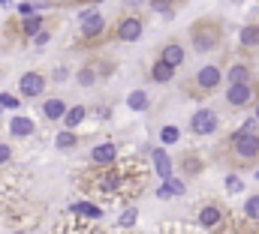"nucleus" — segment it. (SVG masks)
<instances>
[{
	"instance_id": "1",
	"label": "nucleus",
	"mask_w": 259,
	"mask_h": 234,
	"mask_svg": "<svg viewBox=\"0 0 259 234\" xmlns=\"http://www.w3.org/2000/svg\"><path fill=\"white\" fill-rule=\"evenodd\" d=\"M84 189L133 198L139 189H145V168L139 165V159H118L115 165L100 168L91 177V183H84Z\"/></svg>"
},
{
	"instance_id": "2",
	"label": "nucleus",
	"mask_w": 259,
	"mask_h": 234,
	"mask_svg": "<svg viewBox=\"0 0 259 234\" xmlns=\"http://www.w3.org/2000/svg\"><path fill=\"white\" fill-rule=\"evenodd\" d=\"M217 159L229 168V171H250L259 165V132H229L220 147H217Z\"/></svg>"
},
{
	"instance_id": "3",
	"label": "nucleus",
	"mask_w": 259,
	"mask_h": 234,
	"mask_svg": "<svg viewBox=\"0 0 259 234\" xmlns=\"http://www.w3.org/2000/svg\"><path fill=\"white\" fill-rule=\"evenodd\" d=\"M187 39L196 54H214L226 42V21L220 15H202V18L190 21Z\"/></svg>"
},
{
	"instance_id": "4",
	"label": "nucleus",
	"mask_w": 259,
	"mask_h": 234,
	"mask_svg": "<svg viewBox=\"0 0 259 234\" xmlns=\"http://www.w3.org/2000/svg\"><path fill=\"white\" fill-rule=\"evenodd\" d=\"M223 84H226V57L202 63L193 75H187V81L181 84V90H184L190 99H208V96H214Z\"/></svg>"
},
{
	"instance_id": "5",
	"label": "nucleus",
	"mask_w": 259,
	"mask_h": 234,
	"mask_svg": "<svg viewBox=\"0 0 259 234\" xmlns=\"http://www.w3.org/2000/svg\"><path fill=\"white\" fill-rule=\"evenodd\" d=\"M259 96V84H223V102L229 111H247L253 108Z\"/></svg>"
},
{
	"instance_id": "6",
	"label": "nucleus",
	"mask_w": 259,
	"mask_h": 234,
	"mask_svg": "<svg viewBox=\"0 0 259 234\" xmlns=\"http://www.w3.org/2000/svg\"><path fill=\"white\" fill-rule=\"evenodd\" d=\"M142 33H145V18L139 12H121L115 18V24H112L109 39H115V42H136V39H142Z\"/></svg>"
},
{
	"instance_id": "7",
	"label": "nucleus",
	"mask_w": 259,
	"mask_h": 234,
	"mask_svg": "<svg viewBox=\"0 0 259 234\" xmlns=\"http://www.w3.org/2000/svg\"><path fill=\"white\" fill-rule=\"evenodd\" d=\"M109 21H106V15L103 12H97V9H88V12H81V42L84 45H100V42H106L109 39Z\"/></svg>"
},
{
	"instance_id": "8",
	"label": "nucleus",
	"mask_w": 259,
	"mask_h": 234,
	"mask_svg": "<svg viewBox=\"0 0 259 234\" xmlns=\"http://www.w3.org/2000/svg\"><path fill=\"white\" fill-rule=\"evenodd\" d=\"M217 129H220V114H217L214 108H199V111L190 117V135L205 138V135H214Z\"/></svg>"
},
{
	"instance_id": "9",
	"label": "nucleus",
	"mask_w": 259,
	"mask_h": 234,
	"mask_svg": "<svg viewBox=\"0 0 259 234\" xmlns=\"http://www.w3.org/2000/svg\"><path fill=\"white\" fill-rule=\"evenodd\" d=\"M256 81V69L250 60H232L226 66V84H253Z\"/></svg>"
},
{
	"instance_id": "10",
	"label": "nucleus",
	"mask_w": 259,
	"mask_h": 234,
	"mask_svg": "<svg viewBox=\"0 0 259 234\" xmlns=\"http://www.w3.org/2000/svg\"><path fill=\"white\" fill-rule=\"evenodd\" d=\"M223 216H226V210H223L217 201H208V204H202V207H199V213H196V222H199L202 228H211V231H217V228L223 225Z\"/></svg>"
},
{
	"instance_id": "11",
	"label": "nucleus",
	"mask_w": 259,
	"mask_h": 234,
	"mask_svg": "<svg viewBox=\"0 0 259 234\" xmlns=\"http://www.w3.org/2000/svg\"><path fill=\"white\" fill-rule=\"evenodd\" d=\"M157 60H163V63H169V66H181L184 60H187V48L178 42V39H166L160 48H157Z\"/></svg>"
},
{
	"instance_id": "12",
	"label": "nucleus",
	"mask_w": 259,
	"mask_h": 234,
	"mask_svg": "<svg viewBox=\"0 0 259 234\" xmlns=\"http://www.w3.org/2000/svg\"><path fill=\"white\" fill-rule=\"evenodd\" d=\"M118 159H121L118 156V144H112V141H103V144H97L91 150V165H97V168H109Z\"/></svg>"
},
{
	"instance_id": "13",
	"label": "nucleus",
	"mask_w": 259,
	"mask_h": 234,
	"mask_svg": "<svg viewBox=\"0 0 259 234\" xmlns=\"http://www.w3.org/2000/svg\"><path fill=\"white\" fill-rule=\"evenodd\" d=\"M18 90H21V96H27V99L42 96V90H46V75H39V72H24V75L18 78Z\"/></svg>"
},
{
	"instance_id": "14",
	"label": "nucleus",
	"mask_w": 259,
	"mask_h": 234,
	"mask_svg": "<svg viewBox=\"0 0 259 234\" xmlns=\"http://www.w3.org/2000/svg\"><path fill=\"white\" fill-rule=\"evenodd\" d=\"M238 48H241V54H256L259 51V24H244L241 27V33H238Z\"/></svg>"
},
{
	"instance_id": "15",
	"label": "nucleus",
	"mask_w": 259,
	"mask_h": 234,
	"mask_svg": "<svg viewBox=\"0 0 259 234\" xmlns=\"http://www.w3.org/2000/svg\"><path fill=\"white\" fill-rule=\"evenodd\" d=\"M175 75H178V69L169 66V63H163V60H154L151 69H148V78L157 81V84H169V81H175Z\"/></svg>"
},
{
	"instance_id": "16",
	"label": "nucleus",
	"mask_w": 259,
	"mask_h": 234,
	"mask_svg": "<svg viewBox=\"0 0 259 234\" xmlns=\"http://www.w3.org/2000/svg\"><path fill=\"white\" fill-rule=\"evenodd\" d=\"M184 192H187L184 180H178L175 174L169 177V180H163V183H160V189H157V195H160V198H181Z\"/></svg>"
},
{
	"instance_id": "17",
	"label": "nucleus",
	"mask_w": 259,
	"mask_h": 234,
	"mask_svg": "<svg viewBox=\"0 0 259 234\" xmlns=\"http://www.w3.org/2000/svg\"><path fill=\"white\" fill-rule=\"evenodd\" d=\"M151 153H154V165H157V174L163 177V180H169V177H172V159H169V153H166L163 147H154Z\"/></svg>"
},
{
	"instance_id": "18",
	"label": "nucleus",
	"mask_w": 259,
	"mask_h": 234,
	"mask_svg": "<svg viewBox=\"0 0 259 234\" xmlns=\"http://www.w3.org/2000/svg\"><path fill=\"white\" fill-rule=\"evenodd\" d=\"M33 120L30 117H12L9 120V132L15 135V138H27V135H33Z\"/></svg>"
},
{
	"instance_id": "19",
	"label": "nucleus",
	"mask_w": 259,
	"mask_h": 234,
	"mask_svg": "<svg viewBox=\"0 0 259 234\" xmlns=\"http://www.w3.org/2000/svg\"><path fill=\"white\" fill-rule=\"evenodd\" d=\"M42 114H46V120H64V114H66V102L64 99H46L42 102Z\"/></svg>"
},
{
	"instance_id": "20",
	"label": "nucleus",
	"mask_w": 259,
	"mask_h": 234,
	"mask_svg": "<svg viewBox=\"0 0 259 234\" xmlns=\"http://www.w3.org/2000/svg\"><path fill=\"white\" fill-rule=\"evenodd\" d=\"M84 117H88V108L84 105H72V108H66V114H64V126L69 132H75V126H81Z\"/></svg>"
},
{
	"instance_id": "21",
	"label": "nucleus",
	"mask_w": 259,
	"mask_h": 234,
	"mask_svg": "<svg viewBox=\"0 0 259 234\" xmlns=\"http://www.w3.org/2000/svg\"><path fill=\"white\" fill-rule=\"evenodd\" d=\"M97 78H100V72H97V66H94V63H88V66H81V69L75 72V81H78L81 87H94V84H97Z\"/></svg>"
},
{
	"instance_id": "22",
	"label": "nucleus",
	"mask_w": 259,
	"mask_h": 234,
	"mask_svg": "<svg viewBox=\"0 0 259 234\" xmlns=\"http://www.w3.org/2000/svg\"><path fill=\"white\" fill-rule=\"evenodd\" d=\"M55 147H58V150H75V147H78V135H75V132H69V129H64V132H58V135H55Z\"/></svg>"
},
{
	"instance_id": "23",
	"label": "nucleus",
	"mask_w": 259,
	"mask_h": 234,
	"mask_svg": "<svg viewBox=\"0 0 259 234\" xmlns=\"http://www.w3.org/2000/svg\"><path fill=\"white\" fill-rule=\"evenodd\" d=\"M69 210L78 213V216H84V219H100V216H103V210H100L97 204H88V201H75Z\"/></svg>"
},
{
	"instance_id": "24",
	"label": "nucleus",
	"mask_w": 259,
	"mask_h": 234,
	"mask_svg": "<svg viewBox=\"0 0 259 234\" xmlns=\"http://www.w3.org/2000/svg\"><path fill=\"white\" fill-rule=\"evenodd\" d=\"M241 213H244V219H247V222H256V225H259V195H247V198H244Z\"/></svg>"
},
{
	"instance_id": "25",
	"label": "nucleus",
	"mask_w": 259,
	"mask_h": 234,
	"mask_svg": "<svg viewBox=\"0 0 259 234\" xmlns=\"http://www.w3.org/2000/svg\"><path fill=\"white\" fill-rule=\"evenodd\" d=\"M21 30H24V36H36V33L42 30V15L36 12V15L24 18V21H21Z\"/></svg>"
},
{
	"instance_id": "26",
	"label": "nucleus",
	"mask_w": 259,
	"mask_h": 234,
	"mask_svg": "<svg viewBox=\"0 0 259 234\" xmlns=\"http://www.w3.org/2000/svg\"><path fill=\"white\" fill-rule=\"evenodd\" d=\"M127 102H130L133 111H145V108H148V93H145V90H133Z\"/></svg>"
},
{
	"instance_id": "27",
	"label": "nucleus",
	"mask_w": 259,
	"mask_h": 234,
	"mask_svg": "<svg viewBox=\"0 0 259 234\" xmlns=\"http://www.w3.org/2000/svg\"><path fill=\"white\" fill-rule=\"evenodd\" d=\"M136 219H139V210H136V207H127V210L118 216V225H121V228H133Z\"/></svg>"
},
{
	"instance_id": "28",
	"label": "nucleus",
	"mask_w": 259,
	"mask_h": 234,
	"mask_svg": "<svg viewBox=\"0 0 259 234\" xmlns=\"http://www.w3.org/2000/svg\"><path fill=\"white\" fill-rule=\"evenodd\" d=\"M148 6H151L154 12H166V15L175 12V0H148Z\"/></svg>"
},
{
	"instance_id": "29",
	"label": "nucleus",
	"mask_w": 259,
	"mask_h": 234,
	"mask_svg": "<svg viewBox=\"0 0 259 234\" xmlns=\"http://www.w3.org/2000/svg\"><path fill=\"white\" fill-rule=\"evenodd\" d=\"M178 138H181V132H178L175 126H163V129H160V141H163V144H175Z\"/></svg>"
},
{
	"instance_id": "30",
	"label": "nucleus",
	"mask_w": 259,
	"mask_h": 234,
	"mask_svg": "<svg viewBox=\"0 0 259 234\" xmlns=\"http://www.w3.org/2000/svg\"><path fill=\"white\" fill-rule=\"evenodd\" d=\"M21 102H18V96H12V93H0V108H18Z\"/></svg>"
},
{
	"instance_id": "31",
	"label": "nucleus",
	"mask_w": 259,
	"mask_h": 234,
	"mask_svg": "<svg viewBox=\"0 0 259 234\" xmlns=\"http://www.w3.org/2000/svg\"><path fill=\"white\" fill-rule=\"evenodd\" d=\"M226 189H229V192H241V189H244V183H241V177L229 174V177H226Z\"/></svg>"
},
{
	"instance_id": "32",
	"label": "nucleus",
	"mask_w": 259,
	"mask_h": 234,
	"mask_svg": "<svg viewBox=\"0 0 259 234\" xmlns=\"http://www.w3.org/2000/svg\"><path fill=\"white\" fill-rule=\"evenodd\" d=\"M18 12H21L24 18H30V15H36V3H21V6H18Z\"/></svg>"
},
{
	"instance_id": "33",
	"label": "nucleus",
	"mask_w": 259,
	"mask_h": 234,
	"mask_svg": "<svg viewBox=\"0 0 259 234\" xmlns=\"http://www.w3.org/2000/svg\"><path fill=\"white\" fill-rule=\"evenodd\" d=\"M9 159H12V147H9V144H0V165L9 162Z\"/></svg>"
},
{
	"instance_id": "34",
	"label": "nucleus",
	"mask_w": 259,
	"mask_h": 234,
	"mask_svg": "<svg viewBox=\"0 0 259 234\" xmlns=\"http://www.w3.org/2000/svg\"><path fill=\"white\" fill-rule=\"evenodd\" d=\"M142 3H148V0H124V12H136Z\"/></svg>"
},
{
	"instance_id": "35",
	"label": "nucleus",
	"mask_w": 259,
	"mask_h": 234,
	"mask_svg": "<svg viewBox=\"0 0 259 234\" xmlns=\"http://www.w3.org/2000/svg\"><path fill=\"white\" fill-rule=\"evenodd\" d=\"M33 39H36V45H46V42L52 39V33H49V30H39V33H36Z\"/></svg>"
},
{
	"instance_id": "36",
	"label": "nucleus",
	"mask_w": 259,
	"mask_h": 234,
	"mask_svg": "<svg viewBox=\"0 0 259 234\" xmlns=\"http://www.w3.org/2000/svg\"><path fill=\"white\" fill-rule=\"evenodd\" d=\"M241 132H259V123L253 120V117H250V120H247V123L241 126Z\"/></svg>"
},
{
	"instance_id": "37",
	"label": "nucleus",
	"mask_w": 259,
	"mask_h": 234,
	"mask_svg": "<svg viewBox=\"0 0 259 234\" xmlns=\"http://www.w3.org/2000/svg\"><path fill=\"white\" fill-rule=\"evenodd\" d=\"M64 78H66V69H64V66H61V69H55V81H64Z\"/></svg>"
},
{
	"instance_id": "38",
	"label": "nucleus",
	"mask_w": 259,
	"mask_h": 234,
	"mask_svg": "<svg viewBox=\"0 0 259 234\" xmlns=\"http://www.w3.org/2000/svg\"><path fill=\"white\" fill-rule=\"evenodd\" d=\"M253 120L259 123V96H256V102H253Z\"/></svg>"
},
{
	"instance_id": "39",
	"label": "nucleus",
	"mask_w": 259,
	"mask_h": 234,
	"mask_svg": "<svg viewBox=\"0 0 259 234\" xmlns=\"http://www.w3.org/2000/svg\"><path fill=\"white\" fill-rule=\"evenodd\" d=\"M78 3H103V0H78Z\"/></svg>"
},
{
	"instance_id": "40",
	"label": "nucleus",
	"mask_w": 259,
	"mask_h": 234,
	"mask_svg": "<svg viewBox=\"0 0 259 234\" xmlns=\"http://www.w3.org/2000/svg\"><path fill=\"white\" fill-rule=\"evenodd\" d=\"M52 3H75V0H52Z\"/></svg>"
},
{
	"instance_id": "41",
	"label": "nucleus",
	"mask_w": 259,
	"mask_h": 234,
	"mask_svg": "<svg viewBox=\"0 0 259 234\" xmlns=\"http://www.w3.org/2000/svg\"><path fill=\"white\" fill-rule=\"evenodd\" d=\"M214 234H229V231H220V228H217V231H214Z\"/></svg>"
},
{
	"instance_id": "42",
	"label": "nucleus",
	"mask_w": 259,
	"mask_h": 234,
	"mask_svg": "<svg viewBox=\"0 0 259 234\" xmlns=\"http://www.w3.org/2000/svg\"><path fill=\"white\" fill-rule=\"evenodd\" d=\"M253 171H256V180H259V165H256V168H253Z\"/></svg>"
},
{
	"instance_id": "43",
	"label": "nucleus",
	"mask_w": 259,
	"mask_h": 234,
	"mask_svg": "<svg viewBox=\"0 0 259 234\" xmlns=\"http://www.w3.org/2000/svg\"><path fill=\"white\" fill-rule=\"evenodd\" d=\"M0 3H3V6H9V0H0Z\"/></svg>"
},
{
	"instance_id": "44",
	"label": "nucleus",
	"mask_w": 259,
	"mask_h": 234,
	"mask_svg": "<svg viewBox=\"0 0 259 234\" xmlns=\"http://www.w3.org/2000/svg\"><path fill=\"white\" fill-rule=\"evenodd\" d=\"M12 234H27V231H12Z\"/></svg>"
},
{
	"instance_id": "45",
	"label": "nucleus",
	"mask_w": 259,
	"mask_h": 234,
	"mask_svg": "<svg viewBox=\"0 0 259 234\" xmlns=\"http://www.w3.org/2000/svg\"><path fill=\"white\" fill-rule=\"evenodd\" d=\"M175 3H187V0H175Z\"/></svg>"
}]
</instances>
